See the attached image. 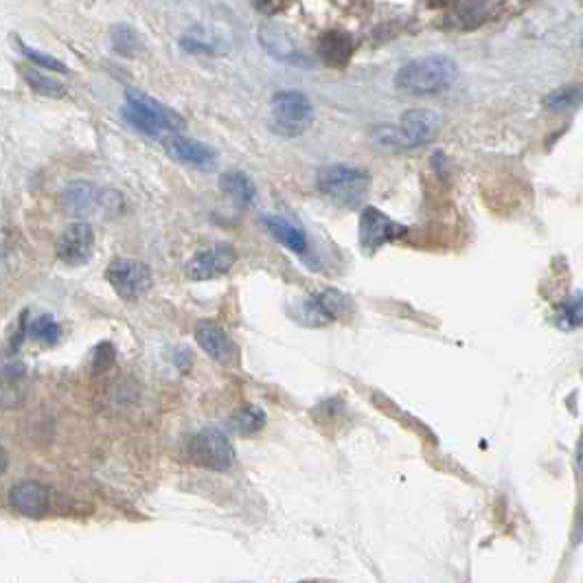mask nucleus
I'll use <instances>...</instances> for the list:
<instances>
[{
  "label": "nucleus",
  "mask_w": 583,
  "mask_h": 583,
  "mask_svg": "<svg viewBox=\"0 0 583 583\" xmlns=\"http://www.w3.org/2000/svg\"><path fill=\"white\" fill-rule=\"evenodd\" d=\"M424 3L432 9H437V7H445V5H450L452 0H424Z\"/></svg>",
  "instance_id": "32"
},
{
  "label": "nucleus",
  "mask_w": 583,
  "mask_h": 583,
  "mask_svg": "<svg viewBox=\"0 0 583 583\" xmlns=\"http://www.w3.org/2000/svg\"><path fill=\"white\" fill-rule=\"evenodd\" d=\"M318 191L340 209H358L369 198V171L349 165H329L318 171Z\"/></svg>",
  "instance_id": "4"
},
{
  "label": "nucleus",
  "mask_w": 583,
  "mask_h": 583,
  "mask_svg": "<svg viewBox=\"0 0 583 583\" xmlns=\"http://www.w3.org/2000/svg\"><path fill=\"white\" fill-rule=\"evenodd\" d=\"M16 44H18V49H20L22 53H25L33 64H38V66H42V68H49V71L68 73V71H66V66H64L60 60H55V57H51V55H47V53H42V51L31 49L25 40L16 38Z\"/></svg>",
  "instance_id": "27"
},
{
  "label": "nucleus",
  "mask_w": 583,
  "mask_h": 583,
  "mask_svg": "<svg viewBox=\"0 0 583 583\" xmlns=\"http://www.w3.org/2000/svg\"><path fill=\"white\" fill-rule=\"evenodd\" d=\"M160 143H163L165 152L182 165L196 169H213L217 163V154L209 145H204L196 139H189V136H182L178 132L160 136Z\"/></svg>",
  "instance_id": "12"
},
{
  "label": "nucleus",
  "mask_w": 583,
  "mask_h": 583,
  "mask_svg": "<svg viewBox=\"0 0 583 583\" xmlns=\"http://www.w3.org/2000/svg\"><path fill=\"white\" fill-rule=\"evenodd\" d=\"M7 463H9L7 452L3 448H0V476H3L7 472Z\"/></svg>",
  "instance_id": "31"
},
{
  "label": "nucleus",
  "mask_w": 583,
  "mask_h": 583,
  "mask_svg": "<svg viewBox=\"0 0 583 583\" xmlns=\"http://www.w3.org/2000/svg\"><path fill=\"white\" fill-rule=\"evenodd\" d=\"M95 231L90 224H73L57 239V259L66 266H84L93 257Z\"/></svg>",
  "instance_id": "11"
},
{
  "label": "nucleus",
  "mask_w": 583,
  "mask_h": 583,
  "mask_svg": "<svg viewBox=\"0 0 583 583\" xmlns=\"http://www.w3.org/2000/svg\"><path fill=\"white\" fill-rule=\"evenodd\" d=\"M66 207L75 215H86L95 204V189L88 182H73L64 193Z\"/></svg>",
  "instance_id": "21"
},
{
  "label": "nucleus",
  "mask_w": 583,
  "mask_h": 583,
  "mask_svg": "<svg viewBox=\"0 0 583 583\" xmlns=\"http://www.w3.org/2000/svg\"><path fill=\"white\" fill-rule=\"evenodd\" d=\"M20 73H22V77H25V82L33 90H36V93H40L44 97H64V93H66L60 82H55L53 77H47L44 73H40L38 68L25 66V68H20Z\"/></svg>",
  "instance_id": "22"
},
{
  "label": "nucleus",
  "mask_w": 583,
  "mask_h": 583,
  "mask_svg": "<svg viewBox=\"0 0 583 583\" xmlns=\"http://www.w3.org/2000/svg\"><path fill=\"white\" fill-rule=\"evenodd\" d=\"M266 413L259 406L246 404L242 408H237L235 413L228 417V430L239 434V437H253V434L261 432L266 426Z\"/></svg>",
  "instance_id": "20"
},
{
  "label": "nucleus",
  "mask_w": 583,
  "mask_h": 583,
  "mask_svg": "<svg viewBox=\"0 0 583 583\" xmlns=\"http://www.w3.org/2000/svg\"><path fill=\"white\" fill-rule=\"evenodd\" d=\"M11 505H14L22 516L27 518H42L49 511L51 491L36 480H25V483L16 485L9 494Z\"/></svg>",
  "instance_id": "14"
},
{
  "label": "nucleus",
  "mask_w": 583,
  "mask_h": 583,
  "mask_svg": "<svg viewBox=\"0 0 583 583\" xmlns=\"http://www.w3.org/2000/svg\"><path fill=\"white\" fill-rule=\"evenodd\" d=\"M112 44L119 53L132 55L136 49H139V38H136V33L130 27L119 25L112 29Z\"/></svg>",
  "instance_id": "28"
},
{
  "label": "nucleus",
  "mask_w": 583,
  "mask_h": 583,
  "mask_svg": "<svg viewBox=\"0 0 583 583\" xmlns=\"http://www.w3.org/2000/svg\"><path fill=\"white\" fill-rule=\"evenodd\" d=\"M27 395V369L20 362L0 364V408H16Z\"/></svg>",
  "instance_id": "17"
},
{
  "label": "nucleus",
  "mask_w": 583,
  "mask_h": 583,
  "mask_svg": "<svg viewBox=\"0 0 583 583\" xmlns=\"http://www.w3.org/2000/svg\"><path fill=\"white\" fill-rule=\"evenodd\" d=\"M187 452L193 465L211 472H228L237 463V454L231 439L217 428H204L193 434L187 445Z\"/></svg>",
  "instance_id": "5"
},
{
  "label": "nucleus",
  "mask_w": 583,
  "mask_h": 583,
  "mask_svg": "<svg viewBox=\"0 0 583 583\" xmlns=\"http://www.w3.org/2000/svg\"><path fill=\"white\" fill-rule=\"evenodd\" d=\"M29 336L31 338H36V340H42V342H55L57 338H60V325L55 323V318L49 316V314H42L38 318H33L29 327Z\"/></svg>",
  "instance_id": "24"
},
{
  "label": "nucleus",
  "mask_w": 583,
  "mask_h": 583,
  "mask_svg": "<svg viewBox=\"0 0 583 583\" xmlns=\"http://www.w3.org/2000/svg\"><path fill=\"white\" fill-rule=\"evenodd\" d=\"M106 279L123 301H139L154 285L150 266L136 259H114L106 270Z\"/></svg>",
  "instance_id": "9"
},
{
  "label": "nucleus",
  "mask_w": 583,
  "mask_h": 583,
  "mask_svg": "<svg viewBox=\"0 0 583 583\" xmlns=\"http://www.w3.org/2000/svg\"><path fill=\"white\" fill-rule=\"evenodd\" d=\"M292 5V0H255V7L266 16H277Z\"/></svg>",
  "instance_id": "30"
},
{
  "label": "nucleus",
  "mask_w": 583,
  "mask_h": 583,
  "mask_svg": "<svg viewBox=\"0 0 583 583\" xmlns=\"http://www.w3.org/2000/svg\"><path fill=\"white\" fill-rule=\"evenodd\" d=\"M220 189L224 196L239 209L253 207L257 200L255 182L250 180L244 171H226V174H222L220 178Z\"/></svg>",
  "instance_id": "19"
},
{
  "label": "nucleus",
  "mask_w": 583,
  "mask_h": 583,
  "mask_svg": "<svg viewBox=\"0 0 583 583\" xmlns=\"http://www.w3.org/2000/svg\"><path fill=\"white\" fill-rule=\"evenodd\" d=\"M259 40H261V47H264L274 60L285 62V64H296V66H310V60H307V57L299 51L296 42L290 38V33L285 29L268 25L259 31Z\"/></svg>",
  "instance_id": "15"
},
{
  "label": "nucleus",
  "mask_w": 583,
  "mask_h": 583,
  "mask_svg": "<svg viewBox=\"0 0 583 583\" xmlns=\"http://www.w3.org/2000/svg\"><path fill=\"white\" fill-rule=\"evenodd\" d=\"M441 117L434 110H408L397 125H380L373 130V141L384 150L408 152L428 145L439 134Z\"/></svg>",
  "instance_id": "2"
},
{
  "label": "nucleus",
  "mask_w": 583,
  "mask_h": 583,
  "mask_svg": "<svg viewBox=\"0 0 583 583\" xmlns=\"http://www.w3.org/2000/svg\"><path fill=\"white\" fill-rule=\"evenodd\" d=\"M408 235V226L395 222L393 217H388L380 209L375 207H364L360 213V228H358V244L362 248L364 255H375L380 250L397 242Z\"/></svg>",
  "instance_id": "7"
},
{
  "label": "nucleus",
  "mask_w": 583,
  "mask_h": 583,
  "mask_svg": "<svg viewBox=\"0 0 583 583\" xmlns=\"http://www.w3.org/2000/svg\"><path fill=\"white\" fill-rule=\"evenodd\" d=\"M114 364V347L110 342H101V345L95 349V358H93V369L95 373L108 371Z\"/></svg>",
  "instance_id": "29"
},
{
  "label": "nucleus",
  "mask_w": 583,
  "mask_h": 583,
  "mask_svg": "<svg viewBox=\"0 0 583 583\" xmlns=\"http://www.w3.org/2000/svg\"><path fill=\"white\" fill-rule=\"evenodd\" d=\"M196 340L200 349L217 364L228 367V364H233L237 360L235 342L226 334V329L213 323V320H200L196 325Z\"/></svg>",
  "instance_id": "13"
},
{
  "label": "nucleus",
  "mask_w": 583,
  "mask_h": 583,
  "mask_svg": "<svg viewBox=\"0 0 583 583\" xmlns=\"http://www.w3.org/2000/svg\"><path fill=\"white\" fill-rule=\"evenodd\" d=\"M485 16H489L487 0H463L452 18L459 27H476L478 22L485 20Z\"/></svg>",
  "instance_id": "23"
},
{
  "label": "nucleus",
  "mask_w": 583,
  "mask_h": 583,
  "mask_svg": "<svg viewBox=\"0 0 583 583\" xmlns=\"http://www.w3.org/2000/svg\"><path fill=\"white\" fill-rule=\"evenodd\" d=\"M261 222H264L266 231L277 239L283 248H288L290 253L299 257H305L307 253H310V242H307V235L301 226L285 220V217L281 215H266V217H261Z\"/></svg>",
  "instance_id": "16"
},
{
  "label": "nucleus",
  "mask_w": 583,
  "mask_h": 583,
  "mask_svg": "<svg viewBox=\"0 0 583 583\" xmlns=\"http://www.w3.org/2000/svg\"><path fill=\"white\" fill-rule=\"evenodd\" d=\"M581 99V88L579 86H570V88H559L555 93L548 95L544 99V106L548 110H566V108H575Z\"/></svg>",
  "instance_id": "26"
},
{
  "label": "nucleus",
  "mask_w": 583,
  "mask_h": 583,
  "mask_svg": "<svg viewBox=\"0 0 583 583\" xmlns=\"http://www.w3.org/2000/svg\"><path fill=\"white\" fill-rule=\"evenodd\" d=\"M459 64L448 55H426L404 64L395 75V88L406 95H437L456 84Z\"/></svg>",
  "instance_id": "1"
},
{
  "label": "nucleus",
  "mask_w": 583,
  "mask_h": 583,
  "mask_svg": "<svg viewBox=\"0 0 583 583\" xmlns=\"http://www.w3.org/2000/svg\"><path fill=\"white\" fill-rule=\"evenodd\" d=\"M314 121L312 101L299 90H281L272 97V121L270 128L281 136H299Z\"/></svg>",
  "instance_id": "6"
},
{
  "label": "nucleus",
  "mask_w": 583,
  "mask_h": 583,
  "mask_svg": "<svg viewBox=\"0 0 583 583\" xmlns=\"http://www.w3.org/2000/svg\"><path fill=\"white\" fill-rule=\"evenodd\" d=\"M581 294L564 301L557 307V325L564 329H577L581 325Z\"/></svg>",
  "instance_id": "25"
},
{
  "label": "nucleus",
  "mask_w": 583,
  "mask_h": 583,
  "mask_svg": "<svg viewBox=\"0 0 583 583\" xmlns=\"http://www.w3.org/2000/svg\"><path fill=\"white\" fill-rule=\"evenodd\" d=\"M353 51H356V42H353L347 31H329L318 40L320 60L331 68L347 66Z\"/></svg>",
  "instance_id": "18"
},
{
  "label": "nucleus",
  "mask_w": 583,
  "mask_h": 583,
  "mask_svg": "<svg viewBox=\"0 0 583 583\" xmlns=\"http://www.w3.org/2000/svg\"><path fill=\"white\" fill-rule=\"evenodd\" d=\"M349 305L351 303L345 296L334 290L307 294L294 305L292 318L305 327H327L331 323H336L338 318H342Z\"/></svg>",
  "instance_id": "8"
},
{
  "label": "nucleus",
  "mask_w": 583,
  "mask_h": 583,
  "mask_svg": "<svg viewBox=\"0 0 583 583\" xmlns=\"http://www.w3.org/2000/svg\"><path fill=\"white\" fill-rule=\"evenodd\" d=\"M235 259L237 253L231 244L226 242L213 244L200 250V253H196L187 261L185 274L191 281H211L231 272L235 266Z\"/></svg>",
  "instance_id": "10"
},
{
  "label": "nucleus",
  "mask_w": 583,
  "mask_h": 583,
  "mask_svg": "<svg viewBox=\"0 0 583 583\" xmlns=\"http://www.w3.org/2000/svg\"><path fill=\"white\" fill-rule=\"evenodd\" d=\"M121 114L132 128L147 136H154V139H160V136L171 132H180L185 128V119H182L178 112L134 88L125 93V106Z\"/></svg>",
  "instance_id": "3"
}]
</instances>
